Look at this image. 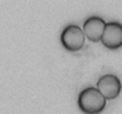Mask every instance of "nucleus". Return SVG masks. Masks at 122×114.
I'll return each mask as SVG.
<instances>
[{
	"instance_id": "obj_1",
	"label": "nucleus",
	"mask_w": 122,
	"mask_h": 114,
	"mask_svg": "<svg viewBox=\"0 0 122 114\" xmlns=\"http://www.w3.org/2000/svg\"><path fill=\"white\" fill-rule=\"evenodd\" d=\"M77 105L84 114H100L106 108L107 100L96 87H86L78 94Z\"/></svg>"
},
{
	"instance_id": "obj_2",
	"label": "nucleus",
	"mask_w": 122,
	"mask_h": 114,
	"mask_svg": "<svg viewBox=\"0 0 122 114\" xmlns=\"http://www.w3.org/2000/svg\"><path fill=\"white\" fill-rule=\"evenodd\" d=\"M84 32L77 25H68L61 33V43L68 51H78L84 45Z\"/></svg>"
},
{
	"instance_id": "obj_3",
	"label": "nucleus",
	"mask_w": 122,
	"mask_h": 114,
	"mask_svg": "<svg viewBox=\"0 0 122 114\" xmlns=\"http://www.w3.org/2000/svg\"><path fill=\"white\" fill-rule=\"evenodd\" d=\"M96 88L106 98V100H113L120 95L122 89V83L116 75L106 74L97 80Z\"/></svg>"
},
{
	"instance_id": "obj_4",
	"label": "nucleus",
	"mask_w": 122,
	"mask_h": 114,
	"mask_svg": "<svg viewBox=\"0 0 122 114\" xmlns=\"http://www.w3.org/2000/svg\"><path fill=\"white\" fill-rule=\"evenodd\" d=\"M102 44L109 50H116L122 46V24L119 22H109L106 24Z\"/></svg>"
},
{
	"instance_id": "obj_5",
	"label": "nucleus",
	"mask_w": 122,
	"mask_h": 114,
	"mask_svg": "<svg viewBox=\"0 0 122 114\" xmlns=\"http://www.w3.org/2000/svg\"><path fill=\"white\" fill-rule=\"evenodd\" d=\"M106 24L107 23L101 17H97V16L89 17L84 22L83 29H82L85 38H88L90 42H94V43L101 40L103 32H104V29H106Z\"/></svg>"
}]
</instances>
